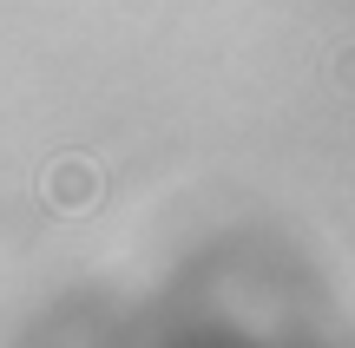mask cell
Returning <instances> with one entry per match:
<instances>
[{
	"mask_svg": "<svg viewBox=\"0 0 355 348\" xmlns=\"http://www.w3.org/2000/svg\"><path fill=\"white\" fill-rule=\"evenodd\" d=\"M40 191H46V204H53V210H66V217H79V210H92V204L105 197V178H99V165H92V158L66 152V158H53V165H46V178H40Z\"/></svg>",
	"mask_w": 355,
	"mask_h": 348,
	"instance_id": "cell-1",
	"label": "cell"
},
{
	"mask_svg": "<svg viewBox=\"0 0 355 348\" xmlns=\"http://www.w3.org/2000/svg\"><path fill=\"white\" fill-rule=\"evenodd\" d=\"M336 79H343V86H349V92H355V46H349V53H343V59H336Z\"/></svg>",
	"mask_w": 355,
	"mask_h": 348,
	"instance_id": "cell-2",
	"label": "cell"
}]
</instances>
